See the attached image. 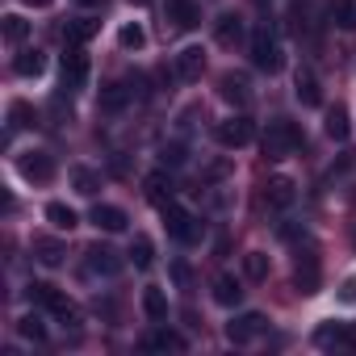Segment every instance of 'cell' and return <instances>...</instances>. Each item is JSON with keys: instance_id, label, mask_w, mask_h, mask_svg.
I'll return each mask as SVG.
<instances>
[{"instance_id": "obj_41", "label": "cell", "mask_w": 356, "mask_h": 356, "mask_svg": "<svg viewBox=\"0 0 356 356\" xmlns=\"http://www.w3.org/2000/svg\"><path fill=\"white\" fill-rule=\"evenodd\" d=\"M130 5H147V0H130Z\"/></svg>"}, {"instance_id": "obj_19", "label": "cell", "mask_w": 356, "mask_h": 356, "mask_svg": "<svg viewBox=\"0 0 356 356\" xmlns=\"http://www.w3.org/2000/svg\"><path fill=\"white\" fill-rule=\"evenodd\" d=\"M214 302H218V306H227V310H231V306H239V302H243V285H239L231 273H222V277L214 281Z\"/></svg>"}, {"instance_id": "obj_21", "label": "cell", "mask_w": 356, "mask_h": 356, "mask_svg": "<svg viewBox=\"0 0 356 356\" xmlns=\"http://www.w3.org/2000/svg\"><path fill=\"white\" fill-rule=\"evenodd\" d=\"M231 105H248L252 101V88H248V76H235V72H227L222 76V88H218Z\"/></svg>"}, {"instance_id": "obj_16", "label": "cell", "mask_w": 356, "mask_h": 356, "mask_svg": "<svg viewBox=\"0 0 356 356\" xmlns=\"http://www.w3.org/2000/svg\"><path fill=\"white\" fill-rule=\"evenodd\" d=\"M143 348L147 352H185V339L176 331H168V327H155V331L143 335Z\"/></svg>"}, {"instance_id": "obj_18", "label": "cell", "mask_w": 356, "mask_h": 356, "mask_svg": "<svg viewBox=\"0 0 356 356\" xmlns=\"http://www.w3.org/2000/svg\"><path fill=\"white\" fill-rule=\"evenodd\" d=\"M298 289L302 293H318V256L314 252L298 256Z\"/></svg>"}, {"instance_id": "obj_34", "label": "cell", "mask_w": 356, "mask_h": 356, "mask_svg": "<svg viewBox=\"0 0 356 356\" xmlns=\"http://www.w3.org/2000/svg\"><path fill=\"white\" fill-rule=\"evenodd\" d=\"M17 331H22L26 339H34V343H42V339H47V323H42V314H26V318L17 323Z\"/></svg>"}, {"instance_id": "obj_5", "label": "cell", "mask_w": 356, "mask_h": 356, "mask_svg": "<svg viewBox=\"0 0 356 356\" xmlns=\"http://www.w3.org/2000/svg\"><path fill=\"white\" fill-rule=\"evenodd\" d=\"M314 348H335V352H356V323H323L314 331Z\"/></svg>"}, {"instance_id": "obj_33", "label": "cell", "mask_w": 356, "mask_h": 356, "mask_svg": "<svg viewBox=\"0 0 356 356\" xmlns=\"http://www.w3.org/2000/svg\"><path fill=\"white\" fill-rule=\"evenodd\" d=\"M327 134H331V138H335V143H343V138H348V134H352V126H348V113H343V109H339V105H335V109H331V113H327Z\"/></svg>"}, {"instance_id": "obj_35", "label": "cell", "mask_w": 356, "mask_h": 356, "mask_svg": "<svg viewBox=\"0 0 356 356\" xmlns=\"http://www.w3.org/2000/svg\"><path fill=\"white\" fill-rule=\"evenodd\" d=\"M22 126H34V109L17 101V105L9 109V134H13V130H22Z\"/></svg>"}, {"instance_id": "obj_13", "label": "cell", "mask_w": 356, "mask_h": 356, "mask_svg": "<svg viewBox=\"0 0 356 356\" xmlns=\"http://www.w3.org/2000/svg\"><path fill=\"white\" fill-rule=\"evenodd\" d=\"M202 72H206V51L202 47H185L181 55H176V76H181L185 84L202 80Z\"/></svg>"}, {"instance_id": "obj_27", "label": "cell", "mask_w": 356, "mask_h": 356, "mask_svg": "<svg viewBox=\"0 0 356 356\" xmlns=\"http://www.w3.org/2000/svg\"><path fill=\"white\" fill-rule=\"evenodd\" d=\"M239 38H243V17L222 13V17H218V42H222V47H231V42H239Z\"/></svg>"}, {"instance_id": "obj_11", "label": "cell", "mask_w": 356, "mask_h": 356, "mask_svg": "<svg viewBox=\"0 0 356 356\" xmlns=\"http://www.w3.org/2000/svg\"><path fill=\"white\" fill-rule=\"evenodd\" d=\"M293 97L306 105V109H318L323 105V88H318V76L310 67H298L293 72Z\"/></svg>"}, {"instance_id": "obj_23", "label": "cell", "mask_w": 356, "mask_h": 356, "mask_svg": "<svg viewBox=\"0 0 356 356\" xmlns=\"http://www.w3.org/2000/svg\"><path fill=\"white\" fill-rule=\"evenodd\" d=\"M97 30H101V22H92V17H76V22H67L63 38H67V47H84Z\"/></svg>"}, {"instance_id": "obj_30", "label": "cell", "mask_w": 356, "mask_h": 356, "mask_svg": "<svg viewBox=\"0 0 356 356\" xmlns=\"http://www.w3.org/2000/svg\"><path fill=\"white\" fill-rule=\"evenodd\" d=\"M118 42H122V51H143L147 34H143V26H138V22H126V26L118 30Z\"/></svg>"}, {"instance_id": "obj_8", "label": "cell", "mask_w": 356, "mask_h": 356, "mask_svg": "<svg viewBox=\"0 0 356 356\" xmlns=\"http://www.w3.org/2000/svg\"><path fill=\"white\" fill-rule=\"evenodd\" d=\"M17 172L26 176V181H51V176H55V159L47 155V151H22L17 155Z\"/></svg>"}, {"instance_id": "obj_15", "label": "cell", "mask_w": 356, "mask_h": 356, "mask_svg": "<svg viewBox=\"0 0 356 356\" xmlns=\"http://www.w3.org/2000/svg\"><path fill=\"white\" fill-rule=\"evenodd\" d=\"M264 197H268V206H273V210H289V206L298 202V185L289 181V176H273L268 189H264Z\"/></svg>"}, {"instance_id": "obj_12", "label": "cell", "mask_w": 356, "mask_h": 356, "mask_svg": "<svg viewBox=\"0 0 356 356\" xmlns=\"http://www.w3.org/2000/svg\"><path fill=\"white\" fill-rule=\"evenodd\" d=\"M88 273H92V277H118V273H122V256H118L113 248L97 243V248H88Z\"/></svg>"}, {"instance_id": "obj_28", "label": "cell", "mask_w": 356, "mask_h": 356, "mask_svg": "<svg viewBox=\"0 0 356 356\" xmlns=\"http://www.w3.org/2000/svg\"><path fill=\"white\" fill-rule=\"evenodd\" d=\"M42 67H47L42 51H22V55L13 59V72H17V76H42Z\"/></svg>"}, {"instance_id": "obj_10", "label": "cell", "mask_w": 356, "mask_h": 356, "mask_svg": "<svg viewBox=\"0 0 356 356\" xmlns=\"http://www.w3.org/2000/svg\"><path fill=\"white\" fill-rule=\"evenodd\" d=\"M88 84V55L84 47H67L63 55V88H84Z\"/></svg>"}, {"instance_id": "obj_3", "label": "cell", "mask_w": 356, "mask_h": 356, "mask_svg": "<svg viewBox=\"0 0 356 356\" xmlns=\"http://www.w3.org/2000/svg\"><path fill=\"white\" fill-rule=\"evenodd\" d=\"M248 51H252V67H256V72H268V76H273V72H281V63H285V59H281V42L273 38L268 26H256V30H252Z\"/></svg>"}, {"instance_id": "obj_29", "label": "cell", "mask_w": 356, "mask_h": 356, "mask_svg": "<svg viewBox=\"0 0 356 356\" xmlns=\"http://www.w3.org/2000/svg\"><path fill=\"white\" fill-rule=\"evenodd\" d=\"M0 30H5V38L17 47V42H26V34H30V22H26V17H17V13H9V17H0Z\"/></svg>"}, {"instance_id": "obj_9", "label": "cell", "mask_w": 356, "mask_h": 356, "mask_svg": "<svg viewBox=\"0 0 356 356\" xmlns=\"http://www.w3.org/2000/svg\"><path fill=\"white\" fill-rule=\"evenodd\" d=\"M264 327H268V318H264V314H256V310H248V314H239V318H231V323H227V339L243 348V343H252Z\"/></svg>"}, {"instance_id": "obj_26", "label": "cell", "mask_w": 356, "mask_h": 356, "mask_svg": "<svg viewBox=\"0 0 356 356\" xmlns=\"http://www.w3.org/2000/svg\"><path fill=\"white\" fill-rule=\"evenodd\" d=\"M126 256L134 260V268H151V264H155V248H151V239H147V235H134Z\"/></svg>"}, {"instance_id": "obj_2", "label": "cell", "mask_w": 356, "mask_h": 356, "mask_svg": "<svg viewBox=\"0 0 356 356\" xmlns=\"http://www.w3.org/2000/svg\"><path fill=\"white\" fill-rule=\"evenodd\" d=\"M260 147H264V155H268V159H285V155H293V151L302 147V134H298V126H293V122L273 118V122L264 126V134H260Z\"/></svg>"}, {"instance_id": "obj_39", "label": "cell", "mask_w": 356, "mask_h": 356, "mask_svg": "<svg viewBox=\"0 0 356 356\" xmlns=\"http://www.w3.org/2000/svg\"><path fill=\"white\" fill-rule=\"evenodd\" d=\"M26 5H34V9H47V5H51V0H26Z\"/></svg>"}, {"instance_id": "obj_20", "label": "cell", "mask_w": 356, "mask_h": 356, "mask_svg": "<svg viewBox=\"0 0 356 356\" xmlns=\"http://www.w3.org/2000/svg\"><path fill=\"white\" fill-rule=\"evenodd\" d=\"M143 314H147L151 323H163V318H168V293H163L159 285H147V289H143Z\"/></svg>"}, {"instance_id": "obj_17", "label": "cell", "mask_w": 356, "mask_h": 356, "mask_svg": "<svg viewBox=\"0 0 356 356\" xmlns=\"http://www.w3.org/2000/svg\"><path fill=\"white\" fill-rule=\"evenodd\" d=\"M327 22L335 30H356V0H327Z\"/></svg>"}, {"instance_id": "obj_25", "label": "cell", "mask_w": 356, "mask_h": 356, "mask_svg": "<svg viewBox=\"0 0 356 356\" xmlns=\"http://www.w3.org/2000/svg\"><path fill=\"white\" fill-rule=\"evenodd\" d=\"M72 185H76V193L92 197V193L101 189V172H92V168H84V163H76V168H72Z\"/></svg>"}, {"instance_id": "obj_6", "label": "cell", "mask_w": 356, "mask_h": 356, "mask_svg": "<svg viewBox=\"0 0 356 356\" xmlns=\"http://www.w3.org/2000/svg\"><path fill=\"white\" fill-rule=\"evenodd\" d=\"M218 143L227 147V151H239V147H248L252 138H256V126H252V118L248 113H235V118H227V122H218Z\"/></svg>"}, {"instance_id": "obj_36", "label": "cell", "mask_w": 356, "mask_h": 356, "mask_svg": "<svg viewBox=\"0 0 356 356\" xmlns=\"http://www.w3.org/2000/svg\"><path fill=\"white\" fill-rule=\"evenodd\" d=\"M172 281H176V289H189L193 285V273H189L185 260H172Z\"/></svg>"}, {"instance_id": "obj_1", "label": "cell", "mask_w": 356, "mask_h": 356, "mask_svg": "<svg viewBox=\"0 0 356 356\" xmlns=\"http://www.w3.org/2000/svg\"><path fill=\"white\" fill-rule=\"evenodd\" d=\"M159 214H163V227H168V235L176 239V243H185V248H193V243H202L206 239V227L185 210V206H176V202H163L159 206Z\"/></svg>"}, {"instance_id": "obj_31", "label": "cell", "mask_w": 356, "mask_h": 356, "mask_svg": "<svg viewBox=\"0 0 356 356\" xmlns=\"http://www.w3.org/2000/svg\"><path fill=\"white\" fill-rule=\"evenodd\" d=\"M243 273H248V281H268V256L264 252H248L243 256Z\"/></svg>"}, {"instance_id": "obj_22", "label": "cell", "mask_w": 356, "mask_h": 356, "mask_svg": "<svg viewBox=\"0 0 356 356\" xmlns=\"http://www.w3.org/2000/svg\"><path fill=\"white\" fill-rule=\"evenodd\" d=\"M63 256H67V248H63L59 239H34V260H38V264L59 268V264H63Z\"/></svg>"}, {"instance_id": "obj_37", "label": "cell", "mask_w": 356, "mask_h": 356, "mask_svg": "<svg viewBox=\"0 0 356 356\" xmlns=\"http://www.w3.org/2000/svg\"><path fill=\"white\" fill-rule=\"evenodd\" d=\"M163 185H168V181H163V172L147 176V197H151V202H159V206H163Z\"/></svg>"}, {"instance_id": "obj_38", "label": "cell", "mask_w": 356, "mask_h": 356, "mask_svg": "<svg viewBox=\"0 0 356 356\" xmlns=\"http://www.w3.org/2000/svg\"><path fill=\"white\" fill-rule=\"evenodd\" d=\"M339 302H356V277H348V281L339 285Z\"/></svg>"}, {"instance_id": "obj_14", "label": "cell", "mask_w": 356, "mask_h": 356, "mask_svg": "<svg viewBox=\"0 0 356 356\" xmlns=\"http://www.w3.org/2000/svg\"><path fill=\"white\" fill-rule=\"evenodd\" d=\"M88 222L97 227V231H109V235H118V231H126V210L122 206H92V214H88Z\"/></svg>"}, {"instance_id": "obj_24", "label": "cell", "mask_w": 356, "mask_h": 356, "mask_svg": "<svg viewBox=\"0 0 356 356\" xmlns=\"http://www.w3.org/2000/svg\"><path fill=\"white\" fill-rule=\"evenodd\" d=\"M47 222H51L55 231H76V227H80V214H76L72 206H63V202H51V206H47Z\"/></svg>"}, {"instance_id": "obj_4", "label": "cell", "mask_w": 356, "mask_h": 356, "mask_svg": "<svg viewBox=\"0 0 356 356\" xmlns=\"http://www.w3.org/2000/svg\"><path fill=\"white\" fill-rule=\"evenodd\" d=\"M138 88H143V80H138V76L105 84V88H101V101H97V105H101V113H105V118H118V113H126V109L134 105Z\"/></svg>"}, {"instance_id": "obj_40", "label": "cell", "mask_w": 356, "mask_h": 356, "mask_svg": "<svg viewBox=\"0 0 356 356\" xmlns=\"http://www.w3.org/2000/svg\"><path fill=\"white\" fill-rule=\"evenodd\" d=\"M76 5H101V0H76Z\"/></svg>"}, {"instance_id": "obj_7", "label": "cell", "mask_w": 356, "mask_h": 356, "mask_svg": "<svg viewBox=\"0 0 356 356\" xmlns=\"http://www.w3.org/2000/svg\"><path fill=\"white\" fill-rule=\"evenodd\" d=\"M163 17L172 30H197L202 26V5L197 0H163Z\"/></svg>"}, {"instance_id": "obj_32", "label": "cell", "mask_w": 356, "mask_h": 356, "mask_svg": "<svg viewBox=\"0 0 356 356\" xmlns=\"http://www.w3.org/2000/svg\"><path fill=\"white\" fill-rule=\"evenodd\" d=\"M185 159H189V147H185V143H163V147H159V163H163V168H181Z\"/></svg>"}]
</instances>
